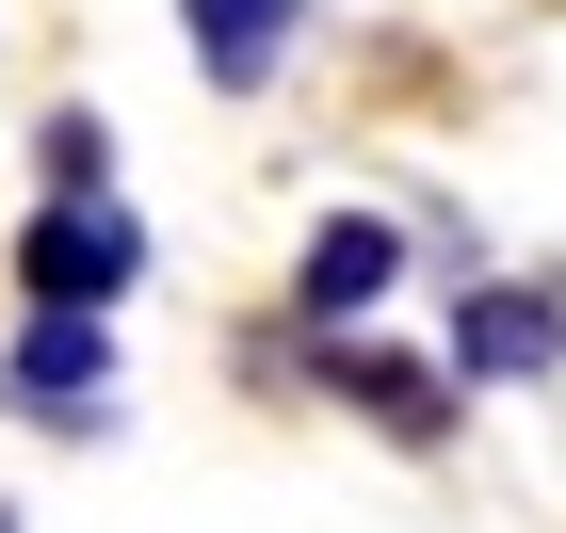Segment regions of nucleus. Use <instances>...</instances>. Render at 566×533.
Segmentation results:
<instances>
[{"mask_svg":"<svg viewBox=\"0 0 566 533\" xmlns=\"http://www.w3.org/2000/svg\"><path fill=\"white\" fill-rule=\"evenodd\" d=\"M0 388H17V420H49V437H97V420H114V323L97 308H33L17 355H0Z\"/></svg>","mask_w":566,"mask_h":533,"instance_id":"1","label":"nucleus"},{"mask_svg":"<svg viewBox=\"0 0 566 533\" xmlns=\"http://www.w3.org/2000/svg\"><path fill=\"white\" fill-rule=\"evenodd\" d=\"M17 275H33V308H97L114 323V291L146 275V226L114 211V194H49L33 243H17Z\"/></svg>","mask_w":566,"mask_h":533,"instance_id":"2","label":"nucleus"},{"mask_svg":"<svg viewBox=\"0 0 566 533\" xmlns=\"http://www.w3.org/2000/svg\"><path fill=\"white\" fill-rule=\"evenodd\" d=\"M566 355V291L551 275H470L453 291V388H534Z\"/></svg>","mask_w":566,"mask_h":533,"instance_id":"3","label":"nucleus"},{"mask_svg":"<svg viewBox=\"0 0 566 533\" xmlns=\"http://www.w3.org/2000/svg\"><path fill=\"white\" fill-rule=\"evenodd\" d=\"M389 275H405V226H389V211H324L307 259H292V308L324 323V340H356V323L389 308Z\"/></svg>","mask_w":566,"mask_h":533,"instance_id":"4","label":"nucleus"},{"mask_svg":"<svg viewBox=\"0 0 566 533\" xmlns=\"http://www.w3.org/2000/svg\"><path fill=\"white\" fill-rule=\"evenodd\" d=\"M324 388H340L373 437H405V452L453 437V372H421V355H389V340H340V355H324Z\"/></svg>","mask_w":566,"mask_h":533,"instance_id":"5","label":"nucleus"},{"mask_svg":"<svg viewBox=\"0 0 566 533\" xmlns=\"http://www.w3.org/2000/svg\"><path fill=\"white\" fill-rule=\"evenodd\" d=\"M178 33H195V65H211L227 97L275 82V49H292V0H178Z\"/></svg>","mask_w":566,"mask_h":533,"instance_id":"6","label":"nucleus"},{"mask_svg":"<svg viewBox=\"0 0 566 533\" xmlns=\"http://www.w3.org/2000/svg\"><path fill=\"white\" fill-rule=\"evenodd\" d=\"M33 162H49V194H114V130H97V114H49Z\"/></svg>","mask_w":566,"mask_h":533,"instance_id":"7","label":"nucleus"},{"mask_svg":"<svg viewBox=\"0 0 566 533\" xmlns=\"http://www.w3.org/2000/svg\"><path fill=\"white\" fill-rule=\"evenodd\" d=\"M0 533H17V518H0Z\"/></svg>","mask_w":566,"mask_h":533,"instance_id":"8","label":"nucleus"}]
</instances>
